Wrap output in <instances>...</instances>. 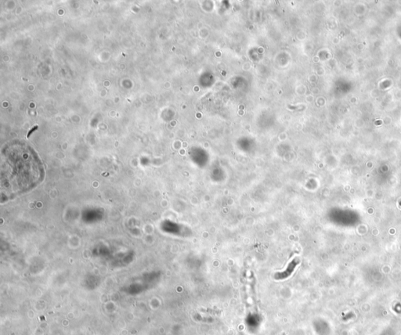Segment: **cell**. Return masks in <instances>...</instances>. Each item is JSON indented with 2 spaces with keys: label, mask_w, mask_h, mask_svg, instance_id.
Instances as JSON below:
<instances>
[{
  "label": "cell",
  "mask_w": 401,
  "mask_h": 335,
  "mask_svg": "<svg viewBox=\"0 0 401 335\" xmlns=\"http://www.w3.org/2000/svg\"><path fill=\"white\" fill-rule=\"evenodd\" d=\"M296 265H297V261H293L292 262H291L289 266H288V269H286V271H284V272H280V273H278V274L276 276V278L281 280V279H284L286 278V277L289 276L290 275L292 274V272H293V270L295 269V268H296Z\"/></svg>",
  "instance_id": "cell-1"
}]
</instances>
